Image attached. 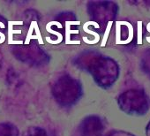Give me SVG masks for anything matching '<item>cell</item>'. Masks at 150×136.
I'll list each match as a JSON object with an SVG mask.
<instances>
[{"instance_id": "cell-5", "label": "cell", "mask_w": 150, "mask_h": 136, "mask_svg": "<svg viewBox=\"0 0 150 136\" xmlns=\"http://www.w3.org/2000/svg\"><path fill=\"white\" fill-rule=\"evenodd\" d=\"M46 29H47V31H48L49 33H51V34H53V35H57L58 36V40H57V41H52L51 39H50L49 37H47L46 40H47L50 43L57 44V43H59V42H62V40H63V35H62L60 33H58V32H57V31H54V30H52L51 28H48V27H46Z\"/></svg>"}, {"instance_id": "cell-6", "label": "cell", "mask_w": 150, "mask_h": 136, "mask_svg": "<svg viewBox=\"0 0 150 136\" xmlns=\"http://www.w3.org/2000/svg\"><path fill=\"white\" fill-rule=\"evenodd\" d=\"M112 23H113L112 21H109V23H108V25H107V28H106V30H105V34H104V35H103V42H102V44H101L102 47H104L105 44H106L107 39H108V37H109V34H110V28H111V26H112Z\"/></svg>"}, {"instance_id": "cell-3", "label": "cell", "mask_w": 150, "mask_h": 136, "mask_svg": "<svg viewBox=\"0 0 150 136\" xmlns=\"http://www.w3.org/2000/svg\"><path fill=\"white\" fill-rule=\"evenodd\" d=\"M81 21H65V43L67 44L70 40V35L71 34H79V30H71L70 26L71 25H80Z\"/></svg>"}, {"instance_id": "cell-8", "label": "cell", "mask_w": 150, "mask_h": 136, "mask_svg": "<svg viewBox=\"0 0 150 136\" xmlns=\"http://www.w3.org/2000/svg\"><path fill=\"white\" fill-rule=\"evenodd\" d=\"M121 21H117L116 22V43L117 44L121 40H120V26H121Z\"/></svg>"}, {"instance_id": "cell-7", "label": "cell", "mask_w": 150, "mask_h": 136, "mask_svg": "<svg viewBox=\"0 0 150 136\" xmlns=\"http://www.w3.org/2000/svg\"><path fill=\"white\" fill-rule=\"evenodd\" d=\"M138 44H142V21H138Z\"/></svg>"}, {"instance_id": "cell-1", "label": "cell", "mask_w": 150, "mask_h": 136, "mask_svg": "<svg viewBox=\"0 0 150 136\" xmlns=\"http://www.w3.org/2000/svg\"><path fill=\"white\" fill-rule=\"evenodd\" d=\"M0 136H19V131L11 123H0Z\"/></svg>"}, {"instance_id": "cell-9", "label": "cell", "mask_w": 150, "mask_h": 136, "mask_svg": "<svg viewBox=\"0 0 150 136\" xmlns=\"http://www.w3.org/2000/svg\"><path fill=\"white\" fill-rule=\"evenodd\" d=\"M146 30L150 33V22L146 25ZM146 41H147L148 42H150V37H146Z\"/></svg>"}, {"instance_id": "cell-4", "label": "cell", "mask_w": 150, "mask_h": 136, "mask_svg": "<svg viewBox=\"0 0 150 136\" xmlns=\"http://www.w3.org/2000/svg\"><path fill=\"white\" fill-rule=\"evenodd\" d=\"M121 24H122V25H125V26H127V27L129 28V37H128V39L125 40V41H120L117 44H127V43H129V42L132 40V38H133V28H132V26L131 25V23H129V22H127V21H121Z\"/></svg>"}, {"instance_id": "cell-2", "label": "cell", "mask_w": 150, "mask_h": 136, "mask_svg": "<svg viewBox=\"0 0 150 136\" xmlns=\"http://www.w3.org/2000/svg\"><path fill=\"white\" fill-rule=\"evenodd\" d=\"M89 25H94V26L96 27V28H100V26H99L96 22H95V21H88V22H86V23L84 24V26H83V30H84V32H86V33H88V34L93 35L95 36V40L89 41L87 37H83V41H84L85 42L88 43V44H96V43H97V42H100V35H99L97 33H96V32L90 31V30L88 28V27Z\"/></svg>"}]
</instances>
